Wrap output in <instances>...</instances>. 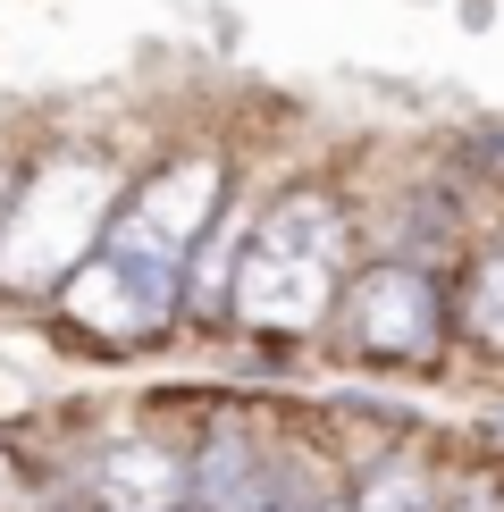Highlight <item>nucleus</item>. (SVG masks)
Instances as JSON below:
<instances>
[{
    "label": "nucleus",
    "instance_id": "10",
    "mask_svg": "<svg viewBox=\"0 0 504 512\" xmlns=\"http://www.w3.org/2000/svg\"><path fill=\"white\" fill-rule=\"evenodd\" d=\"M446 512H504V462H462L446 471Z\"/></svg>",
    "mask_w": 504,
    "mask_h": 512
},
{
    "label": "nucleus",
    "instance_id": "3",
    "mask_svg": "<svg viewBox=\"0 0 504 512\" xmlns=\"http://www.w3.org/2000/svg\"><path fill=\"white\" fill-rule=\"evenodd\" d=\"M328 336L353 361L378 370H429L454 345V303H446V269L395 261V252H362L328 311Z\"/></svg>",
    "mask_w": 504,
    "mask_h": 512
},
{
    "label": "nucleus",
    "instance_id": "4",
    "mask_svg": "<svg viewBox=\"0 0 504 512\" xmlns=\"http://www.w3.org/2000/svg\"><path fill=\"white\" fill-rule=\"evenodd\" d=\"M227 202H236V160H227L219 143H177V152H160L152 168L126 177V194L110 210V227H101V244L135 252V261H152L168 277H185L194 244L219 227Z\"/></svg>",
    "mask_w": 504,
    "mask_h": 512
},
{
    "label": "nucleus",
    "instance_id": "2",
    "mask_svg": "<svg viewBox=\"0 0 504 512\" xmlns=\"http://www.w3.org/2000/svg\"><path fill=\"white\" fill-rule=\"evenodd\" d=\"M126 177H135V160H118L101 135H59L17 160L9 202H0V294L51 303L84 269V252L101 244Z\"/></svg>",
    "mask_w": 504,
    "mask_h": 512
},
{
    "label": "nucleus",
    "instance_id": "9",
    "mask_svg": "<svg viewBox=\"0 0 504 512\" xmlns=\"http://www.w3.org/2000/svg\"><path fill=\"white\" fill-rule=\"evenodd\" d=\"M446 303H454V336H462V345L488 353V361H504V227L454 261Z\"/></svg>",
    "mask_w": 504,
    "mask_h": 512
},
{
    "label": "nucleus",
    "instance_id": "11",
    "mask_svg": "<svg viewBox=\"0 0 504 512\" xmlns=\"http://www.w3.org/2000/svg\"><path fill=\"white\" fill-rule=\"evenodd\" d=\"M9 177H17V160H9V152H0V202H9Z\"/></svg>",
    "mask_w": 504,
    "mask_h": 512
},
{
    "label": "nucleus",
    "instance_id": "1",
    "mask_svg": "<svg viewBox=\"0 0 504 512\" xmlns=\"http://www.w3.org/2000/svg\"><path fill=\"white\" fill-rule=\"evenodd\" d=\"M362 261V210L336 185H286L269 202H244V244L227 269V336L252 345H311L328 336V311Z\"/></svg>",
    "mask_w": 504,
    "mask_h": 512
},
{
    "label": "nucleus",
    "instance_id": "8",
    "mask_svg": "<svg viewBox=\"0 0 504 512\" xmlns=\"http://www.w3.org/2000/svg\"><path fill=\"white\" fill-rule=\"evenodd\" d=\"M345 496L353 512H446V462L420 437H378L345 462Z\"/></svg>",
    "mask_w": 504,
    "mask_h": 512
},
{
    "label": "nucleus",
    "instance_id": "5",
    "mask_svg": "<svg viewBox=\"0 0 504 512\" xmlns=\"http://www.w3.org/2000/svg\"><path fill=\"white\" fill-rule=\"evenodd\" d=\"M42 311H59L84 345L143 353V345H160V336L185 328V277L135 261V252H118V244H93V252H84V269Z\"/></svg>",
    "mask_w": 504,
    "mask_h": 512
},
{
    "label": "nucleus",
    "instance_id": "6",
    "mask_svg": "<svg viewBox=\"0 0 504 512\" xmlns=\"http://www.w3.org/2000/svg\"><path fill=\"white\" fill-rule=\"evenodd\" d=\"M185 462H194L185 512H294V445L244 403H219L202 437H185Z\"/></svg>",
    "mask_w": 504,
    "mask_h": 512
},
{
    "label": "nucleus",
    "instance_id": "7",
    "mask_svg": "<svg viewBox=\"0 0 504 512\" xmlns=\"http://www.w3.org/2000/svg\"><path fill=\"white\" fill-rule=\"evenodd\" d=\"M68 479H76V512H185V496H194L185 437L160 429H110Z\"/></svg>",
    "mask_w": 504,
    "mask_h": 512
}]
</instances>
